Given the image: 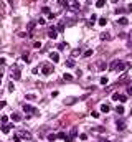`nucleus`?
<instances>
[{
	"label": "nucleus",
	"instance_id": "nucleus-27",
	"mask_svg": "<svg viewBox=\"0 0 132 142\" xmlns=\"http://www.w3.org/2000/svg\"><path fill=\"white\" fill-rule=\"evenodd\" d=\"M116 65H117V60H116V61H112V63H111V65H109V69H116Z\"/></svg>",
	"mask_w": 132,
	"mask_h": 142
},
{
	"label": "nucleus",
	"instance_id": "nucleus-44",
	"mask_svg": "<svg viewBox=\"0 0 132 142\" xmlns=\"http://www.w3.org/2000/svg\"><path fill=\"white\" fill-rule=\"evenodd\" d=\"M131 116H132V109H131Z\"/></svg>",
	"mask_w": 132,
	"mask_h": 142
},
{
	"label": "nucleus",
	"instance_id": "nucleus-20",
	"mask_svg": "<svg viewBox=\"0 0 132 142\" xmlns=\"http://www.w3.org/2000/svg\"><path fill=\"white\" fill-rule=\"evenodd\" d=\"M127 45L132 46V30H131V33H129V37H127Z\"/></svg>",
	"mask_w": 132,
	"mask_h": 142
},
{
	"label": "nucleus",
	"instance_id": "nucleus-39",
	"mask_svg": "<svg viewBox=\"0 0 132 142\" xmlns=\"http://www.w3.org/2000/svg\"><path fill=\"white\" fill-rule=\"evenodd\" d=\"M5 65V58H0V66H3Z\"/></svg>",
	"mask_w": 132,
	"mask_h": 142
},
{
	"label": "nucleus",
	"instance_id": "nucleus-4",
	"mask_svg": "<svg viewBox=\"0 0 132 142\" xmlns=\"http://www.w3.org/2000/svg\"><path fill=\"white\" fill-rule=\"evenodd\" d=\"M116 126H117V131H124L125 129V121L124 119H117L116 121Z\"/></svg>",
	"mask_w": 132,
	"mask_h": 142
},
{
	"label": "nucleus",
	"instance_id": "nucleus-29",
	"mask_svg": "<svg viewBox=\"0 0 132 142\" xmlns=\"http://www.w3.org/2000/svg\"><path fill=\"white\" fill-rule=\"evenodd\" d=\"M33 28H35V22H30L28 23V31H31Z\"/></svg>",
	"mask_w": 132,
	"mask_h": 142
},
{
	"label": "nucleus",
	"instance_id": "nucleus-10",
	"mask_svg": "<svg viewBox=\"0 0 132 142\" xmlns=\"http://www.w3.org/2000/svg\"><path fill=\"white\" fill-rule=\"evenodd\" d=\"M124 68H125V63H124V61H119V60H117V65H116V69H117V71H122Z\"/></svg>",
	"mask_w": 132,
	"mask_h": 142
},
{
	"label": "nucleus",
	"instance_id": "nucleus-37",
	"mask_svg": "<svg viewBox=\"0 0 132 142\" xmlns=\"http://www.w3.org/2000/svg\"><path fill=\"white\" fill-rule=\"evenodd\" d=\"M79 137H81V141H86V139H88V135H86V134H81Z\"/></svg>",
	"mask_w": 132,
	"mask_h": 142
},
{
	"label": "nucleus",
	"instance_id": "nucleus-42",
	"mask_svg": "<svg viewBox=\"0 0 132 142\" xmlns=\"http://www.w3.org/2000/svg\"><path fill=\"white\" fill-rule=\"evenodd\" d=\"M5 104H7V103H5V101H2V103H0V107H5Z\"/></svg>",
	"mask_w": 132,
	"mask_h": 142
},
{
	"label": "nucleus",
	"instance_id": "nucleus-34",
	"mask_svg": "<svg viewBox=\"0 0 132 142\" xmlns=\"http://www.w3.org/2000/svg\"><path fill=\"white\" fill-rule=\"evenodd\" d=\"M79 53H81V50H74V51H73V56H78Z\"/></svg>",
	"mask_w": 132,
	"mask_h": 142
},
{
	"label": "nucleus",
	"instance_id": "nucleus-23",
	"mask_svg": "<svg viewBox=\"0 0 132 142\" xmlns=\"http://www.w3.org/2000/svg\"><path fill=\"white\" fill-rule=\"evenodd\" d=\"M0 121H2V124H7V121H8V116H5V114H3V116L0 117Z\"/></svg>",
	"mask_w": 132,
	"mask_h": 142
},
{
	"label": "nucleus",
	"instance_id": "nucleus-5",
	"mask_svg": "<svg viewBox=\"0 0 132 142\" xmlns=\"http://www.w3.org/2000/svg\"><path fill=\"white\" fill-rule=\"evenodd\" d=\"M12 127H13V124H2V132L8 134L10 131H12Z\"/></svg>",
	"mask_w": 132,
	"mask_h": 142
},
{
	"label": "nucleus",
	"instance_id": "nucleus-11",
	"mask_svg": "<svg viewBox=\"0 0 132 142\" xmlns=\"http://www.w3.org/2000/svg\"><path fill=\"white\" fill-rule=\"evenodd\" d=\"M73 103H76V97H66V99H65V104L66 106L73 104Z\"/></svg>",
	"mask_w": 132,
	"mask_h": 142
},
{
	"label": "nucleus",
	"instance_id": "nucleus-26",
	"mask_svg": "<svg viewBox=\"0 0 132 142\" xmlns=\"http://www.w3.org/2000/svg\"><path fill=\"white\" fill-rule=\"evenodd\" d=\"M56 137H58V139H66L68 135H66L65 132H59V134H56Z\"/></svg>",
	"mask_w": 132,
	"mask_h": 142
},
{
	"label": "nucleus",
	"instance_id": "nucleus-38",
	"mask_svg": "<svg viewBox=\"0 0 132 142\" xmlns=\"http://www.w3.org/2000/svg\"><path fill=\"white\" fill-rule=\"evenodd\" d=\"M112 99H119V93H114V94H112Z\"/></svg>",
	"mask_w": 132,
	"mask_h": 142
},
{
	"label": "nucleus",
	"instance_id": "nucleus-6",
	"mask_svg": "<svg viewBox=\"0 0 132 142\" xmlns=\"http://www.w3.org/2000/svg\"><path fill=\"white\" fill-rule=\"evenodd\" d=\"M48 37L51 38V40H55V38L58 37V33H56V28H55V27H50V33H48Z\"/></svg>",
	"mask_w": 132,
	"mask_h": 142
},
{
	"label": "nucleus",
	"instance_id": "nucleus-15",
	"mask_svg": "<svg viewBox=\"0 0 132 142\" xmlns=\"http://www.w3.org/2000/svg\"><path fill=\"white\" fill-rule=\"evenodd\" d=\"M63 30H65V25H63V23H58V25H56V31L63 33Z\"/></svg>",
	"mask_w": 132,
	"mask_h": 142
},
{
	"label": "nucleus",
	"instance_id": "nucleus-35",
	"mask_svg": "<svg viewBox=\"0 0 132 142\" xmlns=\"http://www.w3.org/2000/svg\"><path fill=\"white\" fill-rule=\"evenodd\" d=\"M124 12H125L124 8H116V13H124Z\"/></svg>",
	"mask_w": 132,
	"mask_h": 142
},
{
	"label": "nucleus",
	"instance_id": "nucleus-1",
	"mask_svg": "<svg viewBox=\"0 0 132 142\" xmlns=\"http://www.w3.org/2000/svg\"><path fill=\"white\" fill-rule=\"evenodd\" d=\"M22 139L30 141V139H31V134L27 132V131H17V132H15V135H13V141H15V142H20Z\"/></svg>",
	"mask_w": 132,
	"mask_h": 142
},
{
	"label": "nucleus",
	"instance_id": "nucleus-36",
	"mask_svg": "<svg viewBox=\"0 0 132 142\" xmlns=\"http://www.w3.org/2000/svg\"><path fill=\"white\" fill-rule=\"evenodd\" d=\"M99 69H106V63H99Z\"/></svg>",
	"mask_w": 132,
	"mask_h": 142
},
{
	"label": "nucleus",
	"instance_id": "nucleus-9",
	"mask_svg": "<svg viewBox=\"0 0 132 142\" xmlns=\"http://www.w3.org/2000/svg\"><path fill=\"white\" fill-rule=\"evenodd\" d=\"M12 71H13V73H12V78H13V79H20L18 68H17V66H13V68H12Z\"/></svg>",
	"mask_w": 132,
	"mask_h": 142
},
{
	"label": "nucleus",
	"instance_id": "nucleus-17",
	"mask_svg": "<svg viewBox=\"0 0 132 142\" xmlns=\"http://www.w3.org/2000/svg\"><path fill=\"white\" fill-rule=\"evenodd\" d=\"M104 5H106L104 0H97V2H96V7H97V8H101V7H104Z\"/></svg>",
	"mask_w": 132,
	"mask_h": 142
},
{
	"label": "nucleus",
	"instance_id": "nucleus-33",
	"mask_svg": "<svg viewBox=\"0 0 132 142\" xmlns=\"http://www.w3.org/2000/svg\"><path fill=\"white\" fill-rule=\"evenodd\" d=\"M66 48V43H59V45H58V50H65Z\"/></svg>",
	"mask_w": 132,
	"mask_h": 142
},
{
	"label": "nucleus",
	"instance_id": "nucleus-41",
	"mask_svg": "<svg viewBox=\"0 0 132 142\" xmlns=\"http://www.w3.org/2000/svg\"><path fill=\"white\" fill-rule=\"evenodd\" d=\"M127 94L132 96V88H127Z\"/></svg>",
	"mask_w": 132,
	"mask_h": 142
},
{
	"label": "nucleus",
	"instance_id": "nucleus-13",
	"mask_svg": "<svg viewBox=\"0 0 132 142\" xmlns=\"http://www.w3.org/2000/svg\"><path fill=\"white\" fill-rule=\"evenodd\" d=\"M10 117H12V121H15V122H18L20 119H22V117H20V114H17V112H15V114H12Z\"/></svg>",
	"mask_w": 132,
	"mask_h": 142
},
{
	"label": "nucleus",
	"instance_id": "nucleus-28",
	"mask_svg": "<svg viewBox=\"0 0 132 142\" xmlns=\"http://www.w3.org/2000/svg\"><path fill=\"white\" fill-rule=\"evenodd\" d=\"M56 139V134H48V141H55Z\"/></svg>",
	"mask_w": 132,
	"mask_h": 142
},
{
	"label": "nucleus",
	"instance_id": "nucleus-16",
	"mask_svg": "<svg viewBox=\"0 0 132 142\" xmlns=\"http://www.w3.org/2000/svg\"><path fill=\"white\" fill-rule=\"evenodd\" d=\"M109 109H111L109 104H103V106H101V111H103V112H109Z\"/></svg>",
	"mask_w": 132,
	"mask_h": 142
},
{
	"label": "nucleus",
	"instance_id": "nucleus-18",
	"mask_svg": "<svg viewBox=\"0 0 132 142\" xmlns=\"http://www.w3.org/2000/svg\"><path fill=\"white\" fill-rule=\"evenodd\" d=\"M127 22L129 20L125 18V17H122V18H119V25H127Z\"/></svg>",
	"mask_w": 132,
	"mask_h": 142
},
{
	"label": "nucleus",
	"instance_id": "nucleus-40",
	"mask_svg": "<svg viewBox=\"0 0 132 142\" xmlns=\"http://www.w3.org/2000/svg\"><path fill=\"white\" fill-rule=\"evenodd\" d=\"M27 99H35V94H27Z\"/></svg>",
	"mask_w": 132,
	"mask_h": 142
},
{
	"label": "nucleus",
	"instance_id": "nucleus-14",
	"mask_svg": "<svg viewBox=\"0 0 132 142\" xmlns=\"http://www.w3.org/2000/svg\"><path fill=\"white\" fill-rule=\"evenodd\" d=\"M76 135H78V129H76V127H73V129H71V134H69V137H71V139H74Z\"/></svg>",
	"mask_w": 132,
	"mask_h": 142
},
{
	"label": "nucleus",
	"instance_id": "nucleus-3",
	"mask_svg": "<svg viewBox=\"0 0 132 142\" xmlns=\"http://www.w3.org/2000/svg\"><path fill=\"white\" fill-rule=\"evenodd\" d=\"M41 73H43L45 76L51 75V73H53V66H51V65H45V66L41 68Z\"/></svg>",
	"mask_w": 132,
	"mask_h": 142
},
{
	"label": "nucleus",
	"instance_id": "nucleus-19",
	"mask_svg": "<svg viewBox=\"0 0 132 142\" xmlns=\"http://www.w3.org/2000/svg\"><path fill=\"white\" fill-rule=\"evenodd\" d=\"M101 40H111V37H109V33H101Z\"/></svg>",
	"mask_w": 132,
	"mask_h": 142
},
{
	"label": "nucleus",
	"instance_id": "nucleus-31",
	"mask_svg": "<svg viewBox=\"0 0 132 142\" xmlns=\"http://www.w3.org/2000/svg\"><path fill=\"white\" fill-rule=\"evenodd\" d=\"M106 23H107V20L106 18H99V25H101V27H104Z\"/></svg>",
	"mask_w": 132,
	"mask_h": 142
},
{
	"label": "nucleus",
	"instance_id": "nucleus-12",
	"mask_svg": "<svg viewBox=\"0 0 132 142\" xmlns=\"http://www.w3.org/2000/svg\"><path fill=\"white\" fill-rule=\"evenodd\" d=\"M63 79H65V81H73V75H69V73H65V75H63Z\"/></svg>",
	"mask_w": 132,
	"mask_h": 142
},
{
	"label": "nucleus",
	"instance_id": "nucleus-32",
	"mask_svg": "<svg viewBox=\"0 0 132 142\" xmlns=\"http://www.w3.org/2000/svg\"><path fill=\"white\" fill-rule=\"evenodd\" d=\"M101 84H107V78H106V76L101 78Z\"/></svg>",
	"mask_w": 132,
	"mask_h": 142
},
{
	"label": "nucleus",
	"instance_id": "nucleus-43",
	"mask_svg": "<svg viewBox=\"0 0 132 142\" xmlns=\"http://www.w3.org/2000/svg\"><path fill=\"white\" fill-rule=\"evenodd\" d=\"M104 142H112V141H104Z\"/></svg>",
	"mask_w": 132,
	"mask_h": 142
},
{
	"label": "nucleus",
	"instance_id": "nucleus-24",
	"mask_svg": "<svg viewBox=\"0 0 132 142\" xmlns=\"http://www.w3.org/2000/svg\"><path fill=\"white\" fill-rule=\"evenodd\" d=\"M83 55H84V58L91 56V55H93V50H86V51H84V53H83Z\"/></svg>",
	"mask_w": 132,
	"mask_h": 142
},
{
	"label": "nucleus",
	"instance_id": "nucleus-2",
	"mask_svg": "<svg viewBox=\"0 0 132 142\" xmlns=\"http://www.w3.org/2000/svg\"><path fill=\"white\" fill-rule=\"evenodd\" d=\"M23 111L25 112H30V114H35V116L38 114V109H35L33 106H30V104H23Z\"/></svg>",
	"mask_w": 132,
	"mask_h": 142
},
{
	"label": "nucleus",
	"instance_id": "nucleus-22",
	"mask_svg": "<svg viewBox=\"0 0 132 142\" xmlns=\"http://www.w3.org/2000/svg\"><path fill=\"white\" fill-rule=\"evenodd\" d=\"M66 66H68V68H73V66H74V61H73V60H68V61H66Z\"/></svg>",
	"mask_w": 132,
	"mask_h": 142
},
{
	"label": "nucleus",
	"instance_id": "nucleus-30",
	"mask_svg": "<svg viewBox=\"0 0 132 142\" xmlns=\"http://www.w3.org/2000/svg\"><path fill=\"white\" fill-rule=\"evenodd\" d=\"M8 91H10V93H13V91H15V86H13V83H8Z\"/></svg>",
	"mask_w": 132,
	"mask_h": 142
},
{
	"label": "nucleus",
	"instance_id": "nucleus-8",
	"mask_svg": "<svg viewBox=\"0 0 132 142\" xmlns=\"http://www.w3.org/2000/svg\"><path fill=\"white\" fill-rule=\"evenodd\" d=\"M69 8L74 10V12H78V10H79V3H78V2H73V0H69Z\"/></svg>",
	"mask_w": 132,
	"mask_h": 142
},
{
	"label": "nucleus",
	"instance_id": "nucleus-25",
	"mask_svg": "<svg viewBox=\"0 0 132 142\" xmlns=\"http://www.w3.org/2000/svg\"><path fill=\"white\" fill-rule=\"evenodd\" d=\"M119 101H121V103H125V101H127V96H124V94H119Z\"/></svg>",
	"mask_w": 132,
	"mask_h": 142
},
{
	"label": "nucleus",
	"instance_id": "nucleus-7",
	"mask_svg": "<svg viewBox=\"0 0 132 142\" xmlns=\"http://www.w3.org/2000/svg\"><path fill=\"white\" fill-rule=\"evenodd\" d=\"M50 58H51V61L58 63V61H59V53H58V51H53V53H50Z\"/></svg>",
	"mask_w": 132,
	"mask_h": 142
},
{
	"label": "nucleus",
	"instance_id": "nucleus-21",
	"mask_svg": "<svg viewBox=\"0 0 132 142\" xmlns=\"http://www.w3.org/2000/svg\"><path fill=\"white\" fill-rule=\"evenodd\" d=\"M116 112L117 114H124V107L122 106H117V107H116Z\"/></svg>",
	"mask_w": 132,
	"mask_h": 142
}]
</instances>
